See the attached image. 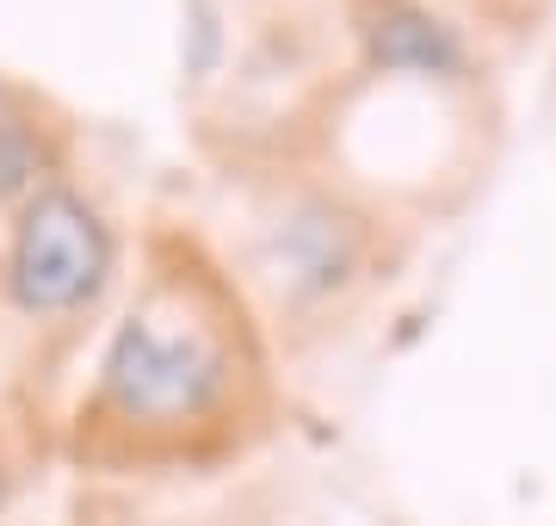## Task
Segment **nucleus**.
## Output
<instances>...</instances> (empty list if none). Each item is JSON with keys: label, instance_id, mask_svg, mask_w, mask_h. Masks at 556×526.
<instances>
[{"label": "nucleus", "instance_id": "nucleus-1", "mask_svg": "<svg viewBox=\"0 0 556 526\" xmlns=\"http://www.w3.org/2000/svg\"><path fill=\"white\" fill-rule=\"evenodd\" d=\"M105 266H112V242H105V223L87 211V199H75L68 186H43L25 199L20 229H13V261H7L20 310L68 316L105 285Z\"/></svg>", "mask_w": 556, "mask_h": 526}, {"label": "nucleus", "instance_id": "nucleus-2", "mask_svg": "<svg viewBox=\"0 0 556 526\" xmlns=\"http://www.w3.org/2000/svg\"><path fill=\"white\" fill-rule=\"evenodd\" d=\"M223 347L199 328H161L155 316H130L105 347V397L130 422H186L204 415L223 390Z\"/></svg>", "mask_w": 556, "mask_h": 526}, {"label": "nucleus", "instance_id": "nucleus-3", "mask_svg": "<svg viewBox=\"0 0 556 526\" xmlns=\"http://www.w3.org/2000/svg\"><path fill=\"white\" fill-rule=\"evenodd\" d=\"M365 43L383 68H420V75H452L464 50L433 13H420L408 0H378L371 20H365Z\"/></svg>", "mask_w": 556, "mask_h": 526}, {"label": "nucleus", "instance_id": "nucleus-4", "mask_svg": "<svg viewBox=\"0 0 556 526\" xmlns=\"http://www.w3.org/2000/svg\"><path fill=\"white\" fill-rule=\"evenodd\" d=\"M31 174H38V137L25 130L20 105L7 100V87H0V199L25 192Z\"/></svg>", "mask_w": 556, "mask_h": 526}]
</instances>
